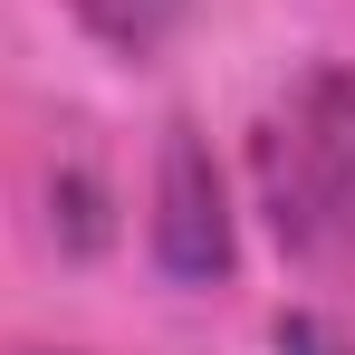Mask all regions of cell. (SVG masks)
Masks as SVG:
<instances>
[{
    "instance_id": "obj_1",
    "label": "cell",
    "mask_w": 355,
    "mask_h": 355,
    "mask_svg": "<svg viewBox=\"0 0 355 355\" xmlns=\"http://www.w3.org/2000/svg\"><path fill=\"white\" fill-rule=\"evenodd\" d=\"M250 182L288 259L355 250V67H307L250 125Z\"/></svg>"
},
{
    "instance_id": "obj_2",
    "label": "cell",
    "mask_w": 355,
    "mask_h": 355,
    "mask_svg": "<svg viewBox=\"0 0 355 355\" xmlns=\"http://www.w3.org/2000/svg\"><path fill=\"white\" fill-rule=\"evenodd\" d=\"M154 259L182 288L231 279V192H221V164L192 125L164 135V164H154Z\"/></svg>"
},
{
    "instance_id": "obj_4",
    "label": "cell",
    "mask_w": 355,
    "mask_h": 355,
    "mask_svg": "<svg viewBox=\"0 0 355 355\" xmlns=\"http://www.w3.org/2000/svg\"><path fill=\"white\" fill-rule=\"evenodd\" d=\"M279 355H355V288L288 307L279 317Z\"/></svg>"
},
{
    "instance_id": "obj_3",
    "label": "cell",
    "mask_w": 355,
    "mask_h": 355,
    "mask_svg": "<svg viewBox=\"0 0 355 355\" xmlns=\"http://www.w3.org/2000/svg\"><path fill=\"white\" fill-rule=\"evenodd\" d=\"M67 10H77V29H87L96 49H116V58H154V49L182 29L192 0H67Z\"/></svg>"
}]
</instances>
